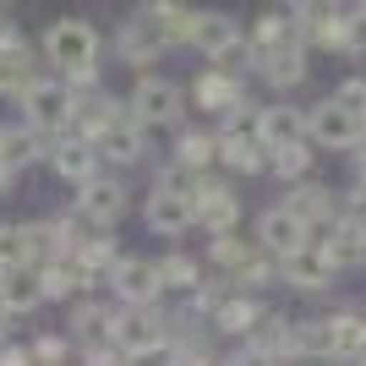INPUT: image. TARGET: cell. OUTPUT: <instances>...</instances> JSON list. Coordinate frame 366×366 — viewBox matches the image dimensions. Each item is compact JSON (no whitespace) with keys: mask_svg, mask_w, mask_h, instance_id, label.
Returning a JSON list of instances; mask_svg holds the SVG:
<instances>
[{"mask_svg":"<svg viewBox=\"0 0 366 366\" xmlns=\"http://www.w3.org/2000/svg\"><path fill=\"white\" fill-rule=\"evenodd\" d=\"M44 61L61 76L99 71V28H93L88 16H61V22L44 33Z\"/></svg>","mask_w":366,"mask_h":366,"instance_id":"cell-1","label":"cell"},{"mask_svg":"<svg viewBox=\"0 0 366 366\" xmlns=\"http://www.w3.org/2000/svg\"><path fill=\"white\" fill-rule=\"evenodd\" d=\"M192 181H197V175H181L175 164L153 181L148 208H142V214H148V224L159 229V235H181V229L197 224V208H192Z\"/></svg>","mask_w":366,"mask_h":366,"instance_id":"cell-2","label":"cell"},{"mask_svg":"<svg viewBox=\"0 0 366 366\" xmlns=\"http://www.w3.org/2000/svg\"><path fill=\"white\" fill-rule=\"evenodd\" d=\"M71 109H76V99H71V88L66 82H55V76H44L39 88L22 99V126H33L39 137H66V126H71Z\"/></svg>","mask_w":366,"mask_h":366,"instance_id":"cell-3","label":"cell"},{"mask_svg":"<svg viewBox=\"0 0 366 366\" xmlns=\"http://www.w3.org/2000/svg\"><path fill=\"white\" fill-rule=\"evenodd\" d=\"M164 322L169 317H159L153 306H121V312H115V328H109V345H121L132 361H142V355H153V350L169 345Z\"/></svg>","mask_w":366,"mask_h":366,"instance_id":"cell-4","label":"cell"},{"mask_svg":"<svg viewBox=\"0 0 366 366\" xmlns=\"http://www.w3.org/2000/svg\"><path fill=\"white\" fill-rule=\"evenodd\" d=\"M132 121L148 132V126H175L181 121V109H186V93L169 82V76H142L137 88H132Z\"/></svg>","mask_w":366,"mask_h":366,"instance_id":"cell-5","label":"cell"},{"mask_svg":"<svg viewBox=\"0 0 366 366\" xmlns=\"http://www.w3.org/2000/svg\"><path fill=\"white\" fill-rule=\"evenodd\" d=\"M192 208H197V224L208 235H235V219H241V197L229 192L214 175H197L192 181Z\"/></svg>","mask_w":366,"mask_h":366,"instance_id":"cell-6","label":"cell"},{"mask_svg":"<svg viewBox=\"0 0 366 366\" xmlns=\"http://www.w3.org/2000/svg\"><path fill=\"white\" fill-rule=\"evenodd\" d=\"M109 290H115V301L121 306H153L159 301V268H153L148 257H121L115 268H109V279H104Z\"/></svg>","mask_w":366,"mask_h":366,"instance_id":"cell-7","label":"cell"},{"mask_svg":"<svg viewBox=\"0 0 366 366\" xmlns=\"http://www.w3.org/2000/svg\"><path fill=\"white\" fill-rule=\"evenodd\" d=\"M164 49H169V39L159 33V22H153V16H142V11L126 16L121 28H115V55H121L126 66H153Z\"/></svg>","mask_w":366,"mask_h":366,"instance_id":"cell-8","label":"cell"},{"mask_svg":"<svg viewBox=\"0 0 366 366\" xmlns=\"http://www.w3.org/2000/svg\"><path fill=\"white\" fill-rule=\"evenodd\" d=\"M39 82H44V66H39V49L33 44L16 39V44L0 49V99H16V104H22Z\"/></svg>","mask_w":366,"mask_h":366,"instance_id":"cell-9","label":"cell"},{"mask_svg":"<svg viewBox=\"0 0 366 366\" xmlns=\"http://www.w3.org/2000/svg\"><path fill=\"white\" fill-rule=\"evenodd\" d=\"M126 115V104L115 99V93H104V88H93V93H82L76 99V109H71V126H66V137H76V142H93V137H104L109 126Z\"/></svg>","mask_w":366,"mask_h":366,"instance_id":"cell-10","label":"cell"},{"mask_svg":"<svg viewBox=\"0 0 366 366\" xmlns=\"http://www.w3.org/2000/svg\"><path fill=\"white\" fill-rule=\"evenodd\" d=\"M252 137L262 142V153L301 148V142H306V115H301V109H290V104H268V109H257Z\"/></svg>","mask_w":366,"mask_h":366,"instance_id":"cell-11","label":"cell"},{"mask_svg":"<svg viewBox=\"0 0 366 366\" xmlns=\"http://www.w3.org/2000/svg\"><path fill=\"white\" fill-rule=\"evenodd\" d=\"M88 148L99 153V164H115V169H121V164H142V153H148V132H142V126L132 121V109H126L121 121L109 126L104 137H93Z\"/></svg>","mask_w":366,"mask_h":366,"instance_id":"cell-12","label":"cell"},{"mask_svg":"<svg viewBox=\"0 0 366 366\" xmlns=\"http://www.w3.org/2000/svg\"><path fill=\"white\" fill-rule=\"evenodd\" d=\"M285 214L295 219V224H306V235H328V229L339 224V202H334V192L328 186H312V181H301L290 192V202H285Z\"/></svg>","mask_w":366,"mask_h":366,"instance_id":"cell-13","label":"cell"},{"mask_svg":"<svg viewBox=\"0 0 366 366\" xmlns=\"http://www.w3.org/2000/svg\"><path fill=\"white\" fill-rule=\"evenodd\" d=\"M76 214L93 219L99 229H109L126 214V186L115 181V175H93L88 186H76Z\"/></svg>","mask_w":366,"mask_h":366,"instance_id":"cell-14","label":"cell"},{"mask_svg":"<svg viewBox=\"0 0 366 366\" xmlns=\"http://www.w3.org/2000/svg\"><path fill=\"white\" fill-rule=\"evenodd\" d=\"M257 246H262V252H274V257L285 262V257H295V252H306L312 235H306V224H295L285 208H268V214L257 219Z\"/></svg>","mask_w":366,"mask_h":366,"instance_id":"cell-15","label":"cell"},{"mask_svg":"<svg viewBox=\"0 0 366 366\" xmlns=\"http://www.w3.org/2000/svg\"><path fill=\"white\" fill-rule=\"evenodd\" d=\"M306 137L317 142V148H355V142H361V121H350V115L328 99V104H317L306 115Z\"/></svg>","mask_w":366,"mask_h":366,"instance_id":"cell-16","label":"cell"},{"mask_svg":"<svg viewBox=\"0 0 366 366\" xmlns=\"http://www.w3.org/2000/svg\"><path fill=\"white\" fill-rule=\"evenodd\" d=\"M312 246H317L322 257H328V268L339 274V268H350V262H366V224L361 219H339V224Z\"/></svg>","mask_w":366,"mask_h":366,"instance_id":"cell-17","label":"cell"},{"mask_svg":"<svg viewBox=\"0 0 366 366\" xmlns=\"http://www.w3.org/2000/svg\"><path fill=\"white\" fill-rule=\"evenodd\" d=\"M109 328H115V306H104V301H76L66 339L82 345V350H99V345H109Z\"/></svg>","mask_w":366,"mask_h":366,"instance_id":"cell-18","label":"cell"},{"mask_svg":"<svg viewBox=\"0 0 366 366\" xmlns=\"http://www.w3.org/2000/svg\"><path fill=\"white\" fill-rule=\"evenodd\" d=\"M49 164H55V175L61 181H71V186H88L93 175H99V153L88 148V142H76V137H55L49 142Z\"/></svg>","mask_w":366,"mask_h":366,"instance_id":"cell-19","label":"cell"},{"mask_svg":"<svg viewBox=\"0 0 366 366\" xmlns=\"http://www.w3.org/2000/svg\"><path fill=\"white\" fill-rule=\"evenodd\" d=\"M0 306L6 317H28L44 306V285H39V268H16V274H0Z\"/></svg>","mask_w":366,"mask_h":366,"instance_id":"cell-20","label":"cell"},{"mask_svg":"<svg viewBox=\"0 0 366 366\" xmlns=\"http://www.w3.org/2000/svg\"><path fill=\"white\" fill-rule=\"evenodd\" d=\"M49 153V137H39L33 126H0V164L11 169H22V164H39Z\"/></svg>","mask_w":366,"mask_h":366,"instance_id":"cell-21","label":"cell"},{"mask_svg":"<svg viewBox=\"0 0 366 366\" xmlns=\"http://www.w3.org/2000/svg\"><path fill=\"white\" fill-rule=\"evenodd\" d=\"M235 39H241L235 16H224V11H197V28H192V39H186V44H192V49H202V55L214 61V55H224V49L235 44Z\"/></svg>","mask_w":366,"mask_h":366,"instance_id":"cell-22","label":"cell"},{"mask_svg":"<svg viewBox=\"0 0 366 366\" xmlns=\"http://www.w3.org/2000/svg\"><path fill=\"white\" fill-rule=\"evenodd\" d=\"M192 99H197V109H214V115H229V109H241V82L235 76H219V71H202L197 82H192Z\"/></svg>","mask_w":366,"mask_h":366,"instance_id":"cell-23","label":"cell"},{"mask_svg":"<svg viewBox=\"0 0 366 366\" xmlns=\"http://www.w3.org/2000/svg\"><path fill=\"white\" fill-rule=\"evenodd\" d=\"M22 229V252H28V268H49V262H61V229L55 219H33V224H16Z\"/></svg>","mask_w":366,"mask_h":366,"instance_id":"cell-24","label":"cell"},{"mask_svg":"<svg viewBox=\"0 0 366 366\" xmlns=\"http://www.w3.org/2000/svg\"><path fill=\"white\" fill-rule=\"evenodd\" d=\"M279 274L290 279L295 290H322V285L334 279V268H328V257H322L317 246H306V252H295V257L279 262Z\"/></svg>","mask_w":366,"mask_h":366,"instance_id":"cell-25","label":"cell"},{"mask_svg":"<svg viewBox=\"0 0 366 366\" xmlns=\"http://www.w3.org/2000/svg\"><path fill=\"white\" fill-rule=\"evenodd\" d=\"M257 71L268 76L274 88H295V82L306 76V44H301V39H295V44H279L274 55H262V61H257Z\"/></svg>","mask_w":366,"mask_h":366,"instance_id":"cell-26","label":"cell"},{"mask_svg":"<svg viewBox=\"0 0 366 366\" xmlns=\"http://www.w3.org/2000/svg\"><path fill=\"white\" fill-rule=\"evenodd\" d=\"M219 159H224L229 169H241V175H257V169L268 164V153H262V142L252 137V132H219Z\"/></svg>","mask_w":366,"mask_h":366,"instance_id":"cell-27","label":"cell"},{"mask_svg":"<svg viewBox=\"0 0 366 366\" xmlns=\"http://www.w3.org/2000/svg\"><path fill=\"white\" fill-rule=\"evenodd\" d=\"M361 350H366V317H361V312H339V317H328V355L355 361Z\"/></svg>","mask_w":366,"mask_h":366,"instance_id":"cell-28","label":"cell"},{"mask_svg":"<svg viewBox=\"0 0 366 366\" xmlns=\"http://www.w3.org/2000/svg\"><path fill=\"white\" fill-rule=\"evenodd\" d=\"M142 16L159 22V33H164L169 44H186L192 28H197V11H192V6H175V0H153V6H142Z\"/></svg>","mask_w":366,"mask_h":366,"instance_id":"cell-29","label":"cell"},{"mask_svg":"<svg viewBox=\"0 0 366 366\" xmlns=\"http://www.w3.org/2000/svg\"><path fill=\"white\" fill-rule=\"evenodd\" d=\"M214 159H219V137H208V132H181V142H175V169H181V175H202Z\"/></svg>","mask_w":366,"mask_h":366,"instance_id":"cell-30","label":"cell"},{"mask_svg":"<svg viewBox=\"0 0 366 366\" xmlns=\"http://www.w3.org/2000/svg\"><path fill=\"white\" fill-rule=\"evenodd\" d=\"M153 268H159V290H181V295H192V290L202 285L197 257H186V252H169V257H159Z\"/></svg>","mask_w":366,"mask_h":366,"instance_id":"cell-31","label":"cell"},{"mask_svg":"<svg viewBox=\"0 0 366 366\" xmlns=\"http://www.w3.org/2000/svg\"><path fill=\"white\" fill-rule=\"evenodd\" d=\"M39 285H44V301H71V295H82L88 285H82V268L76 262H49V268H39Z\"/></svg>","mask_w":366,"mask_h":366,"instance_id":"cell-32","label":"cell"},{"mask_svg":"<svg viewBox=\"0 0 366 366\" xmlns=\"http://www.w3.org/2000/svg\"><path fill=\"white\" fill-rule=\"evenodd\" d=\"M257 317H262V306H257V301L229 295V301L214 312V328H219V334H252V328H257Z\"/></svg>","mask_w":366,"mask_h":366,"instance_id":"cell-33","label":"cell"},{"mask_svg":"<svg viewBox=\"0 0 366 366\" xmlns=\"http://www.w3.org/2000/svg\"><path fill=\"white\" fill-rule=\"evenodd\" d=\"M268 169L301 186V181H306V169H312V148L301 142V148H279V153H268Z\"/></svg>","mask_w":366,"mask_h":366,"instance_id":"cell-34","label":"cell"},{"mask_svg":"<svg viewBox=\"0 0 366 366\" xmlns=\"http://www.w3.org/2000/svg\"><path fill=\"white\" fill-rule=\"evenodd\" d=\"M28 355H33V366H66V361H71V339L44 334V339H33V345H28Z\"/></svg>","mask_w":366,"mask_h":366,"instance_id":"cell-35","label":"cell"},{"mask_svg":"<svg viewBox=\"0 0 366 366\" xmlns=\"http://www.w3.org/2000/svg\"><path fill=\"white\" fill-rule=\"evenodd\" d=\"M334 104L345 109L350 121H361V132H366V76H350V82L334 93Z\"/></svg>","mask_w":366,"mask_h":366,"instance_id":"cell-36","label":"cell"},{"mask_svg":"<svg viewBox=\"0 0 366 366\" xmlns=\"http://www.w3.org/2000/svg\"><path fill=\"white\" fill-rule=\"evenodd\" d=\"M82 366H132V355L121 345H99V350H82Z\"/></svg>","mask_w":366,"mask_h":366,"instance_id":"cell-37","label":"cell"},{"mask_svg":"<svg viewBox=\"0 0 366 366\" xmlns=\"http://www.w3.org/2000/svg\"><path fill=\"white\" fill-rule=\"evenodd\" d=\"M224 366H279L274 355H262V350H241L235 361H224Z\"/></svg>","mask_w":366,"mask_h":366,"instance_id":"cell-38","label":"cell"},{"mask_svg":"<svg viewBox=\"0 0 366 366\" xmlns=\"http://www.w3.org/2000/svg\"><path fill=\"white\" fill-rule=\"evenodd\" d=\"M6 44H16V22H11V11L0 6V49H6Z\"/></svg>","mask_w":366,"mask_h":366,"instance_id":"cell-39","label":"cell"},{"mask_svg":"<svg viewBox=\"0 0 366 366\" xmlns=\"http://www.w3.org/2000/svg\"><path fill=\"white\" fill-rule=\"evenodd\" d=\"M6 192H11V169L0 164V197H6Z\"/></svg>","mask_w":366,"mask_h":366,"instance_id":"cell-40","label":"cell"},{"mask_svg":"<svg viewBox=\"0 0 366 366\" xmlns=\"http://www.w3.org/2000/svg\"><path fill=\"white\" fill-rule=\"evenodd\" d=\"M6 334H11V317H6V306H0V345H6Z\"/></svg>","mask_w":366,"mask_h":366,"instance_id":"cell-41","label":"cell"}]
</instances>
